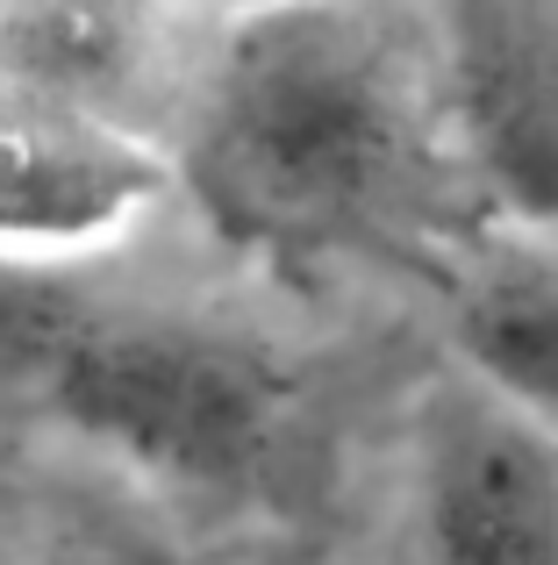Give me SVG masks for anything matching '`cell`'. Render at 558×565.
Here are the masks:
<instances>
[{
	"label": "cell",
	"mask_w": 558,
	"mask_h": 565,
	"mask_svg": "<svg viewBox=\"0 0 558 565\" xmlns=\"http://www.w3.org/2000/svg\"><path fill=\"white\" fill-rule=\"evenodd\" d=\"M43 401L143 480L244 487L287 437L293 373L223 322L72 316L43 337Z\"/></svg>",
	"instance_id": "7a4b0ae2"
},
{
	"label": "cell",
	"mask_w": 558,
	"mask_h": 565,
	"mask_svg": "<svg viewBox=\"0 0 558 565\" xmlns=\"http://www.w3.org/2000/svg\"><path fill=\"white\" fill-rule=\"evenodd\" d=\"M437 57L465 186L508 230H558V0H451Z\"/></svg>",
	"instance_id": "3957f363"
},
{
	"label": "cell",
	"mask_w": 558,
	"mask_h": 565,
	"mask_svg": "<svg viewBox=\"0 0 558 565\" xmlns=\"http://www.w3.org/2000/svg\"><path fill=\"white\" fill-rule=\"evenodd\" d=\"M172 180L272 273H322L430 230L437 201L465 186L437 29L401 0L223 22L172 129Z\"/></svg>",
	"instance_id": "6da1fadb"
},
{
	"label": "cell",
	"mask_w": 558,
	"mask_h": 565,
	"mask_svg": "<svg viewBox=\"0 0 558 565\" xmlns=\"http://www.w3.org/2000/svg\"><path fill=\"white\" fill-rule=\"evenodd\" d=\"M172 193V151L137 129L0 86V265H57L143 230Z\"/></svg>",
	"instance_id": "5b68a950"
},
{
	"label": "cell",
	"mask_w": 558,
	"mask_h": 565,
	"mask_svg": "<svg viewBox=\"0 0 558 565\" xmlns=\"http://www.w3.org/2000/svg\"><path fill=\"white\" fill-rule=\"evenodd\" d=\"M451 351L487 394L558 429V230H508L451 279Z\"/></svg>",
	"instance_id": "52a82bcc"
},
{
	"label": "cell",
	"mask_w": 558,
	"mask_h": 565,
	"mask_svg": "<svg viewBox=\"0 0 558 565\" xmlns=\"http://www.w3.org/2000/svg\"><path fill=\"white\" fill-rule=\"evenodd\" d=\"M208 14H223V22H237V14H279V8H308V0H201Z\"/></svg>",
	"instance_id": "ba28073f"
},
{
	"label": "cell",
	"mask_w": 558,
	"mask_h": 565,
	"mask_svg": "<svg viewBox=\"0 0 558 565\" xmlns=\"http://www.w3.org/2000/svg\"><path fill=\"white\" fill-rule=\"evenodd\" d=\"M0 565H22V558H0Z\"/></svg>",
	"instance_id": "9c48e42d"
},
{
	"label": "cell",
	"mask_w": 558,
	"mask_h": 565,
	"mask_svg": "<svg viewBox=\"0 0 558 565\" xmlns=\"http://www.w3.org/2000/svg\"><path fill=\"white\" fill-rule=\"evenodd\" d=\"M186 8L201 0H0V86L172 151L194 65Z\"/></svg>",
	"instance_id": "8992f818"
},
{
	"label": "cell",
	"mask_w": 558,
	"mask_h": 565,
	"mask_svg": "<svg viewBox=\"0 0 558 565\" xmlns=\"http://www.w3.org/2000/svg\"><path fill=\"white\" fill-rule=\"evenodd\" d=\"M422 565H558V429L487 394L437 386L416 429Z\"/></svg>",
	"instance_id": "277c9868"
}]
</instances>
